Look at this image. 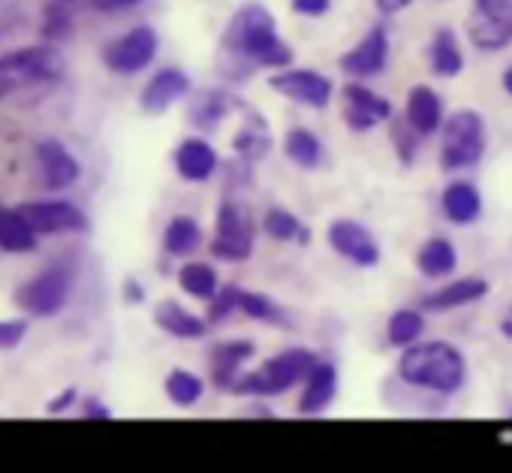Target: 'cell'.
Segmentation results:
<instances>
[{"mask_svg":"<svg viewBox=\"0 0 512 473\" xmlns=\"http://www.w3.org/2000/svg\"><path fill=\"white\" fill-rule=\"evenodd\" d=\"M85 419H112V410L100 398H88L85 401Z\"/></svg>","mask_w":512,"mask_h":473,"instance_id":"7bdbcfd3","label":"cell"},{"mask_svg":"<svg viewBox=\"0 0 512 473\" xmlns=\"http://www.w3.org/2000/svg\"><path fill=\"white\" fill-rule=\"evenodd\" d=\"M139 4H142V0H91V10H97V13H124V10H133Z\"/></svg>","mask_w":512,"mask_h":473,"instance_id":"b9f144b4","label":"cell"},{"mask_svg":"<svg viewBox=\"0 0 512 473\" xmlns=\"http://www.w3.org/2000/svg\"><path fill=\"white\" fill-rule=\"evenodd\" d=\"M202 248V226L190 214H175L163 229V251L169 257H193Z\"/></svg>","mask_w":512,"mask_h":473,"instance_id":"83f0119b","label":"cell"},{"mask_svg":"<svg viewBox=\"0 0 512 473\" xmlns=\"http://www.w3.org/2000/svg\"><path fill=\"white\" fill-rule=\"evenodd\" d=\"M314 365H317V356L311 350H302V347L284 350V353L266 359L256 371L241 374L232 386V395H256V398L284 395L293 386L305 383V377L311 374Z\"/></svg>","mask_w":512,"mask_h":473,"instance_id":"277c9868","label":"cell"},{"mask_svg":"<svg viewBox=\"0 0 512 473\" xmlns=\"http://www.w3.org/2000/svg\"><path fill=\"white\" fill-rule=\"evenodd\" d=\"M256 344L235 338V341H217L208 350V371H211V383L223 392H232L235 380L241 377V365L247 359H253Z\"/></svg>","mask_w":512,"mask_h":473,"instance_id":"2e32d148","label":"cell"},{"mask_svg":"<svg viewBox=\"0 0 512 473\" xmlns=\"http://www.w3.org/2000/svg\"><path fill=\"white\" fill-rule=\"evenodd\" d=\"M329 7H332V0H293V10H296L299 16H311V19L326 16Z\"/></svg>","mask_w":512,"mask_h":473,"instance_id":"ab89813d","label":"cell"},{"mask_svg":"<svg viewBox=\"0 0 512 473\" xmlns=\"http://www.w3.org/2000/svg\"><path fill=\"white\" fill-rule=\"evenodd\" d=\"M163 389H166V398L175 404V407H193L202 401L205 395V383L202 377L184 371V368H172L163 380Z\"/></svg>","mask_w":512,"mask_h":473,"instance_id":"d6a6232c","label":"cell"},{"mask_svg":"<svg viewBox=\"0 0 512 473\" xmlns=\"http://www.w3.org/2000/svg\"><path fill=\"white\" fill-rule=\"evenodd\" d=\"M392 115H395L392 103L386 97L374 94L371 88H365L359 82L344 88V124L353 133H365L380 121H392Z\"/></svg>","mask_w":512,"mask_h":473,"instance_id":"9a60e30c","label":"cell"},{"mask_svg":"<svg viewBox=\"0 0 512 473\" xmlns=\"http://www.w3.org/2000/svg\"><path fill=\"white\" fill-rule=\"evenodd\" d=\"M154 326L178 341H199L208 332V320L196 317L193 311H187L184 305L172 299H163L154 305Z\"/></svg>","mask_w":512,"mask_h":473,"instance_id":"44dd1931","label":"cell"},{"mask_svg":"<svg viewBox=\"0 0 512 473\" xmlns=\"http://www.w3.org/2000/svg\"><path fill=\"white\" fill-rule=\"evenodd\" d=\"M500 332H503L506 338H512V317H506V320L500 323Z\"/></svg>","mask_w":512,"mask_h":473,"instance_id":"7dc6e473","label":"cell"},{"mask_svg":"<svg viewBox=\"0 0 512 473\" xmlns=\"http://www.w3.org/2000/svg\"><path fill=\"white\" fill-rule=\"evenodd\" d=\"M419 133L413 130V124L407 121V118H398L395 124H392V142H395V151H398V160L404 163V166H410L413 160H416V154H419Z\"/></svg>","mask_w":512,"mask_h":473,"instance_id":"8d00e7d4","label":"cell"},{"mask_svg":"<svg viewBox=\"0 0 512 473\" xmlns=\"http://www.w3.org/2000/svg\"><path fill=\"white\" fill-rule=\"evenodd\" d=\"M422 332H425V317H422V311H413V308H398L386 323L389 344L401 347V350L416 344L422 338Z\"/></svg>","mask_w":512,"mask_h":473,"instance_id":"836d02e7","label":"cell"},{"mask_svg":"<svg viewBox=\"0 0 512 473\" xmlns=\"http://www.w3.org/2000/svg\"><path fill=\"white\" fill-rule=\"evenodd\" d=\"M428 64L440 79H455L464 70V52L452 28H437L428 46Z\"/></svg>","mask_w":512,"mask_h":473,"instance_id":"f1b7e54d","label":"cell"},{"mask_svg":"<svg viewBox=\"0 0 512 473\" xmlns=\"http://www.w3.org/2000/svg\"><path fill=\"white\" fill-rule=\"evenodd\" d=\"M269 85L281 97L302 103V106H311V109H326L332 103V94H335L332 82L317 70H278L269 79Z\"/></svg>","mask_w":512,"mask_h":473,"instance_id":"8fae6325","label":"cell"},{"mask_svg":"<svg viewBox=\"0 0 512 473\" xmlns=\"http://www.w3.org/2000/svg\"><path fill=\"white\" fill-rule=\"evenodd\" d=\"M395 371L413 389L455 395L467 380V359L449 341H416L404 347Z\"/></svg>","mask_w":512,"mask_h":473,"instance_id":"3957f363","label":"cell"},{"mask_svg":"<svg viewBox=\"0 0 512 473\" xmlns=\"http://www.w3.org/2000/svg\"><path fill=\"white\" fill-rule=\"evenodd\" d=\"M263 232L269 235V239H275V242H299V245H308V229H305V223L293 214V211H287V208H272V211H266V217H263Z\"/></svg>","mask_w":512,"mask_h":473,"instance_id":"1f68e13d","label":"cell"},{"mask_svg":"<svg viewBox=\"0 0 512 473\" xmlns=\"http://www.w3.org/2000/svg\"><path fill=\"white\" fill-rule=\"evenodd\" d=\"M28 335V320H0V350H16Z\"/></svg>","mask_w":512,"mask_h":473,"instance_id":"74e56055","label":"cell"},{"mask_svg":"<svg viewBox=\"0 0 512 473\" xmlns=\"http://www.w3.org/2000/svg\"><path fill=\"white\" fill-rule=\"evenodd\" d=\"M238 311L256 323H272V326H290L287 323V314L263 293H253V290H241V299H238Z\"/></svg>","mask_w":512,"mask_h":473,"instance_id":"e575fe53","label":"cell"},{"mask_svg":"<svg viewBox=\"0 0 512 473\" xmlns=\"http://www.w3.org/2000/svg\"><path fill=\"white\" fill-rule=\"evenodd\" d=\"M377 7H380L383 16H398L401 10L410 7V0H377Z\"/></svg>","mask_w":512,"mask_h":473,"instance_id":"ee69618b","label":"cell"},{"mask_svg":"<svg viewBox=\"0 0 512 473\" xmlns=\"http://www.w3.org/2000/svg\"><path fill=\"white\" fill-rule=\"evenodd\" d=\"M416 269L422 278L428 281H437V278H446L458 269V254H455V245L443 235H431V239L419 248L416 254Z\"/></svg>","mask_w":512,"mask_h":473,"instance_id":"4316f807","label":"cell"},{"mask_svg":"<svg viewBox=\"0 0 512 473\" xmlns=\"http://www.w3.org/2000/svg\"><path fill=\"white\" fill-rule=\"evenodd\" d=\"M13 302L28 317L46 320V317L61 314L67 308V302H70V269H64V266L43 269L40 275H34L31 281H25L16 290Z\"/></svg>","mask_w":512,"mask_h":473,"instance_id":"52a82bcc","label":"cell"},{"mask_svg":"<svg viewBox=\"0 0 512 473\" xmlns=\"http://www.w3.org/2000/svg\"><path fill=\"white\" fill-rule=\"evenodd\" d=\"M338 392V368L329 359H317L311 374L305 377L302 398H299V413L302 416H320Z\"/></svg>","mask_w":512,"mask_h":473,"instance_id":"ffe728a7","label":"cell"},{"mask_svg":"<svg viewBox=\"0 0 512 473\" xmlns=\"http://www.w3.org/2000/svg\"><path fill=\"white\" fill-rule=\"evenodd\" d=\"M326 239H329V248L338 257L350 260L359 269H371V266L380 263V245L371 235V229L362 226L359 220H350V217L332 220L329 229H326Z\"/></svg>","mask_w":512,"mask_h":473,"instance_id":"30bf717a","label":"cell"},{"mask_svg":"<svg viewBox=\"0 0 512 473\" xmlns=\"http://www.w3.org/2000/svg\"><path fill=\"white\" fill-rule=\"evenodd\" d=\"M178 287H181L187 296L208 302V299L220 290V281H217L214 266H208V263H184V266L178 269Z\"/></svg>","mask_w":512,"mask_h":473,"instance_id":"4dcf8cb0","label":"cell"},{"mask_svg":"<svg viewBox=\"0 0 512 473\" xmlns=\"http://www.w3.org/2000/svg\"><path fill=\"white\" fill-rule=\"evenodd\" d=\"M157 49H160L157 31L151 25H139V28L127 31L124 37L103 46V64H106V70H112L118 76H136L157 58Z\"/></svg>","mask_w":512,"mask_h":473,"instance_id":"ba28073f","label":"cell"},{"mask_svg":"<svg viewBox=\"0 0 512 473\" xmlns=\"http://www.w3.org/2000/svg\"><path fill=\"white\" fill-rule=\"evenodd\" d=\"M40 232L31 226L22 208L0 205V251L4 254H31L37 248Z\"/></svg>","mask_w":512,"mask_h":473,"instance_id":"484cf974","label":"cell"},{"mask_svg":"<svg viewBox=\"0 0 512 473\" xmlns=\"http://www.w3.org/2000/svg\"><path fill=\"white\" fill-rule=\"evenodd\" d=\"M256 226L244 208L235 202H223L214 214V235H211V257L220 263H244L253 257Z\"/></svg>","mask_w":512,"mask_h":473,"instance_id":"8992f818","label":"cell"},{"mask_svg":"<svg viewBox=\"0 0 512 473\" xmlns=\"http://www.w3.org/2000/svg\"><path fill=\"white\" fill-rule=\"evenodd\" d=\"M232 151L241 163H260L269 157L272 151V133H269V121L260 112L247 109V121L241 124V130L232 136Z\"/></svg>","mask_w":512,"mask_h":473,"instance_id":"603a6c76","label":"cell"},{"mask_svg":"<svg viewBox=\"0 0 512 473\" xmlns=\"http://www.w3.org/2000/svg\"><path fill=\"white\" fill-rule=\"evenodd\" d=\"M34 157H37V169H40V181L46 190L58 193L73 187L82 178V163L70 154V148L58 139H43L34 145Z\"/></svg>","mask_w":512,"mask_h":473,"instance_id":"7c38bea8","label":"cell"},{"mask_svg":"<svg viewBox=\"0 0 512 473\" xmlns=\"http://www.w3.org/2000/svg\"><path fill=\"white\" fill-rule=\"evenodd\" d=\"M404 118L413 124V130L419 136H434L443 127V100L437 91H431L428 85H416L407 94V106H404Z\"/></svg>","mask_w":512,"mask_h":473,"instance_id":"7402d4cb","label":"cell"},{"mask_svg":"<svg viewBox=\"0 0 512 473\" xmlns=\"http://www.w3.org/2000/svg\"><path fill=\"white\" fill-rule=\"evenodd\" d=\"M124 296H127V302H142L145 299V290H142V284L139 281H124Z\"/></svg>","mask_w":512,"mask_h":473,"instance_id":"f6af8a7d","label":"cell"},{"mask_svg":"<svg viewBox=\"0 0 512 473\" xmlns=\"http://www.w3.org/2000/svg\"><path fill=\"white\" fill-rule=\"evenodd\" d=\"M485 145H488V136H485L482 115L473 109L452 112L440 127V166L446 172L470 169L482 160Z\"/></svg>","mask_w":512,"mask_h":473,"instance_id":"5b68a950","label":"cell"},{"mask_svg":"<svg viewBox=\"0 0 512 473\" xmlns=\"http://www.w3.org/2000/svg\"><path fill=\"white\" fill-rule=\"evenodd\" d=\"M440 208L449 223L470 226L482 214V196H479L476 184H470V181H449L440 193Z\"/></svg>","mask_w":512,"mask_h":473,"instance_id":"cb8c5ba5","label":"cell"},{"mask_svg":"<svg viewBox=\"0 0 512 473\" xmlns=\"http://www.w3.org/2000/svg\"><path fill=\"white\" fill-rule=\"evenodd\" d=\"M22 211L40 235H67V232H85L88 229L85 211L67 199L28 202V205H22Z\"/></svg>","mask_w":512,"mask_h":473,"instance_id":"4fadbf2b","label":"cell"},{"mask_svg":"<svg viewBox=\"0 0 512 473\" xmlns=\"http://www.w3.org/2000/svg\"><path fill=\"white\" fill-rule=\"evenodd\" d=\"M58 4H73V0H58Z\"/></svg>","mask_w":512,"mask_h":473,"instance_id":"c3c4849f","label":"cell"},{"mask_svg":"<svg viewBox=\"0 0 512 473\" xmlns=\"http://www.w3.org/2000/svg\"><path fill=\"white\" fill-rule=\"evenodd\" d=\"M67 34H70V19L64 16L61 7H52L46 22V37H67Z\"/></svg>","mask_w":512,"mask_h":473,"instance_id":"f35d334b","label":"cell"},{"mask_svg":"<svg viewBox=\"0 0 512 473\" xmlns=\"http://www.w3.org/2000/svg\"><path fill=\"white\" fill-rule=\"evenodd\" d=\"M175 172L184 178V181H190V184H205V181H211V175L217 172V166H220V157H217V151H214V145L208 142V139H202V136H190V139H184L178 148H175Z\"/></svg>","mask_w":512,"mask_h":473,"instance_id":"d6986e66","label":"cell"},{"mask_svg":"<svg viewBox=\"0 0 512 473\" xmlns=\"http://www.w3.org/2000/svg\"><path fill=\"white\" fill-rule=\"evenodd\" d=\"M61 82L64 64L52 46H25L0 55V103L13 109L43 106Z\"/></svg>","mask_w":512,"mask_h":473,"instance_id":"6da1fadb","label":"cell"},{"mask_svg":"<svg viewBox=\"0 0 512 473\" xmlns=\"http://www.w3.org/2000/svg\"><path fill=\"white\" fill-rule=\"evenodd\" d=\"M482 296H488V281H482V278H461V281H452V284L440 287L437 293L425 296L419 302V308L431 311V314H440V311H455V308L473 305Z\"/></svg>","mask_w":512,"mask_h":473,"instance_id":"d4e9b609","label":"cell"},{"mask_svg":"<svg viewBox=\"0 0 512 473\" xmlns=\"http://www.w3.org/2000/svg\"><path fill=\"white\" fill-rule=\"evenodd\" d=\"M284 154L299 169H320L323 157H326V148L308 127H290L284 133Z\"/></svg>","mask_w":512,"mask_h":473,"instance_id":"f546056e","label":"cell"},{"mask_svg":"<svg viewBox=\"0 0 512 473\" xmlns=\"http://www.w3.org/2000/svg\"><path fill=\"white\" fill-rule=\"evenodd\" d=\"M187 91H190L187 73L178 70V67H166V70H157V73L148 79V85H145L142 94H139V106H142V112H148V115H160V112H166L172 103H178L181 97H187Z\"/></svg>","mask_w":512,"mask_h":473,"instance_id":"ac0fdd59","label":"cell"},{"mask_svg":"<svg viewBox=\"0 0 512 473\" xmlns=\"http://www.w3.org/2000/svg\"><path fill=\"white\" fill-rule=\"evenodd\" d=\"M76 398H79V389L76 386H70V389H64L58 398H52L49 404H46V410H49V416H61V413H67L73 404H76Z\"/></svg>","mask_w":512,"mask_h":473,"instance_id":"60d3db41","label":"cell"},{"mask_svg":"<svg viewBox=\"0 0 512 473\" xmlns=\"http://www.w3.org/2000/svg\"><path fill=\"white\" fill-rule=\"evenodd\" d=\"M389 64V34L383 25H374L347 55H341V70L353 79L380 76Z\"/></svg>","mask_w":512,"mask_h":473,"instance_id":"5bb4252c","label":"cell"},{"mask_svg":"<svg viewBox=\"0 0 512 473\" xmlns=\"http://www.w3.org/2000/svg\"><path fill=\"white\" fill-rule=\"evenodd\" d=\"M226 58L238 61L244 70L250 67H272L284 70L293 64V49L278 37L275 16L260 4H244L229 19L223 40H220Z\"/></svg>","mask_w":512,"mask_h":473,"instance_id":"7a4b0ae2","label":"cell"},{"mask_svg":"<svg viewBox=\"0 0 512 473\" xmlns=\"http://www.w3.org/2000/svg\"><path fill=\"white\" fill-rule=\"evenodd\" d=\"M247 106L235 97V94H229V91H220V88H205V91H199L193 100H190V106H187V121L196 127V130H217L232 112H244Z\"/></svg>","mask_w":512,"mask_h":473,"instance_id":"e0dca14e","label":"cell"},{"mask_svg":"<svg viewBox=\"0 0 512 473\" xmlns=\"http://www.w3.org/2000/svg\"><path fill=\"white\" fill-rule=\"evenodd\" d=\"M238 299H241V287L223 284V287L208 299V311H205L208 326H217V323H223L226 317H232V314L238 311Z\"/></svg>","mask_w":512,"mask_h":473,"instance_id":"d590c367","label":"cell"},{"mask_svg":"<svg viewBox=\"0 0 512 473\" xmlns=\"http://www.w3.org/2000/svg\"><path fill=\"white\" fill-rule=\"evenodd\" d=\"M467 37L482 52H500L512 43V0H476L467 19Z\"/></svg>","mask_w":512,"mask_h":473,"instance_id":"9c48e42d","label":"cell"},{"mask_svg":"<svg viewBox=\"0 0 512 473\" xmlns=\"http://www.w3.org/2000/svg\"><path fill=\"white\" fill-rule=\"evenodd\" d=\"M503 91H506V94L512 97V67H509V70L503 73Z\"/></svg>","mask_w":512,"mask_h":473,"instance_id":"bcb514c9","label":"cell"}]
</instances>
